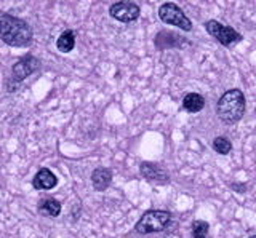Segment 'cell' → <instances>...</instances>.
<instances>
[{
    "label": "cell",
    "mask_w": 256,
    "mask_h": 238,
    "mask_svg": "<svg viewBox=\"0 0 256 238\" xmlns=\"http://www.w3.org/2000/svg\"><path fill=\"white\" fill-rule=\"evenodd\" d=\"M212 147L216 154L220 155H228L230 150H232V142L228 139V138H222V136H218L213 142H212Z\"/></svg>",
    "instance_id": "15"
},
{
    "label": "cell",
    "mask_w": 256,
    "mask_h": 238,
    "mask_svg": "<svg viewBox=\"0 0 256 238\" xmlns=\"http://www.w3.org/2000/svg\"><path fill=\"white\" fill-rule=\"evenodd\" d=\"M172 222V214L164 210H149L141 216V219L136 222L134 230L140 235L148 234H158L164 232Z\"/></svg>",
    "instance_id": "3"
},
{
    "label": "cell",
    "mask_w": 256,
    "mask_h": 238,
    "mask_svg": "<svg viewBox=\"0 0 256 238\" xmlns=\"http://www.w3.org/2000/svg\"><path fill=\"white\" fill-rule=\"evenodd\" d=\"M109 14L118 22H133L140 18L141 8L132 0H118L109 6Z\"/></svg>",
    "instance_id": "6"
},
{
    "label": "cell",
    "mask_w": 256,
    "mask_h": 238,
    "mask_svg": "<svg viewBox=\"0 0 256 238\" xmlns=\"http://www.w3.org/2000/svg\"><path fill=\"white\" fill-rule=\"evenodd\" d=\"M140 173L144 179L149 181V182H154V184L165 186L170 182V174H168L162 166H158L157 163L142 162L140 165Z\"/></svg>",
    "instance_id": "8"
},
{
    "label": "cell",
    "mask_w": 256,
    "mask_h": 238,
    "mask_svg": "<svg viewBox=\"0 0 256 238\" xmlns=\"http://www.w3.org/2000/svg\"><path fill=\"white\" fill-rule=\"evenodd\" d=\"M182 107L190 114H197L205 107V98L198 93H188L182 99Z\"/></svg>",
    "instance_id": "13"
},
{
    "label": "cell",
    "mask_w": 256,
    "mask_h": 238,
    "mask_svg": "<svg viewBox=\"0 0 256 238\" xmlns=\"http://www.w3.org/2000/svg\"><path fill=\"white\" fill-rule=\"evenodd\" d=\"M252 238H256V235H254V237H252Z\"/></svg>",
    "instance_id": "18"
},
{
    "label": "cell",
    "mask_w": 256,
    "mask_h": 238,
    "mask_svg": "<svg viewBox=\"0 0 256 238\" xmlns=\"http://www.w3.org/2000/svg\"><path fill=\"white\" fill-rule=\"evenodd\" d=\"M40 67H42V62H40L38 58L32 56V54H26V56L20 58L12 66V75L10 77L14 82L22 83L29 75L36 74Z\"/></svg>",
    "instance_id": "7"
},
{
    "label": "cell",
    "mask_w": 256,
    "mask_h": 238,
    "mask_svg": "<svg viewBox=\"0 0 256 238\" xmlns=\"http://www.w3.org/2000/svg\"><path fill=\"white\" fill-rule=\"evenodd\" d=\"M230 189L234 190V192H237V194H245L246 192V184H237V182H234V184H230Z\"/></svg>",
    "instance_id": "17"
},
{
    "label": "cell",
    "mask_w": 256,
    "mask_h": 238,
    "mask_svg": "<svg viewBox=\"0 0 256 238\" xmlns=\"http://www.w3.org/2000/svg\"><path fill=\"white\" fill-rule=\"evenodd\" d=\"M112 182V171L109 168H104L100 166L92 173V186L96 192H104L108 190Z\"/></svg>",
    "instance_id": "11"
},
{
    "label": "cell",
    "mask_w": 256,
    "mask_h": 238,
    "mask_svg": "<svg viewBox=\"0 0 256 238\" xmlns=\"http://www.w3.org/2000/svg\"><path fill=\"white\" fill-rule=\"evenodd\" d=\"M158 18L162 22H165V24L180 27L182 30H188V32H190L192 27H194L192 26V21L186 16V14H184V11L180 8V6L173 2H165V3L160 5Z\"/></svg>",
    "instance_id": "4"
},
{
    "label": "cell",
    "mask_w": 256,
    "mask_h": 238,
    "mask_svg": "<svg viewBox=\"0 0 256 238\" xmlns=\"http://www.w3.org/2000/svg\"><path fill=\"white\" fill-rule=\"evenodd\" d=\"M210 226L205 221H196L192 224V238H206Z\"/></svg>",
    "instance_id": "16"
},
{
    "label": "cell",
    "mask_w": 256,
    "mask_h": 238,
    "mask_svg": "<svg viewBox=\"0 0 256 238\" xmlns=\"http://www.w3.org/2000/svg\"><path fill=\"white\" fill-rule=\"evenodd\" d=\"M205 30L214 38L216 42L221 43L222 46H230V45L238 43L240 40H242V35H240L234 27L224 26L216 19L206 21L205 22Z\"/></svg>",
    "instance_id": "5"
},
{
    "label": "cell",
    "mask_w": 256,
    "mask_h": 238,
    "mask_svg": "<svg viewBox=\"0 0 256 238\" xmlns=\"http://www.w3.org/2000/svg\"><path fill=\"white\" fill-rule=\"evenodd\" d=\"M245 96L242 90L232 88L222 93L218 104H216V114H218L220 120L226 125H236L242 120L245 115Z\"/></svg>",
    "instance_id": "2"
},
{
    "label": "cell",
    "mask_w": 256,
    "mask_h": 238,
    "mask_svg": "<svg viewBox=\"0 0 256 238\" xmlns=\"http://www.w3.org/2000/svg\"><path fill=\"white\" fill-rule=\"evenodd\" d=\"M76 46V34L74 30H64V32L58 37V40H56V48H58L61 53H70L74 50Z\"/></svg>",
    "instance_id": "14"
},
{
    "label": "cell",
    "mask_w": 256,
    "mask_h": 238,
    "mask_svg": "<svg viewBox=\"0 0 256 238\" xmlns=\"http://www.w3.org/2000/svg\"><path fill=\"white\" fill-rule=\"evenodd\" d=\"M38 213L46 218H58L61 214V202H58L56 198H52V197L44 198V200L38 203Z\"/></svg>",
    "instance_id": "12"
},
{
    "label": "cell",
    "mask_w": 256,
    "mask_h": 238,
    "mask_svg": "<svg viewBox=\"0 0 256 238\" xmlns=\"http://www.w3.org/2000/svg\"><path fill=\"white\" fill-rule=\"evenodd\" d=\"M32 27L21 18L0 11V40L13 48H24L32 42Z\"/></svg>",
    "instance_id": "1"
},
{
    "label": "cell",
    "mask_w": 256,
    "mask_h": 238,
    "mask_svg": "<svg viewBox=\"0 0 256 238\" xmlns=\"http://www.w3.org/2000/svg\"><path fill=\"white\" fill-rule=\"evenodd\" d=\"M157 50H172V48H181L186 45V38L173 30H160L154 38Z\"/></svg>",
    "instance_id": "9"
},
{
    "label": "cell",
    "mask_w": 256,
    "mask_h": 238,
    "mask_svg": "<svg viewBox=\"0 0 256 238\" xmlns=\"http://www.w3.org/2000/svg\"><path fill=\"white\" fill-rule=\"evenodd\" d=\"M58 186V178L48 168H40L32 178V187L36 190H52Z\"/></svg>",
    "instance_id": "10"
}]
</instances>
